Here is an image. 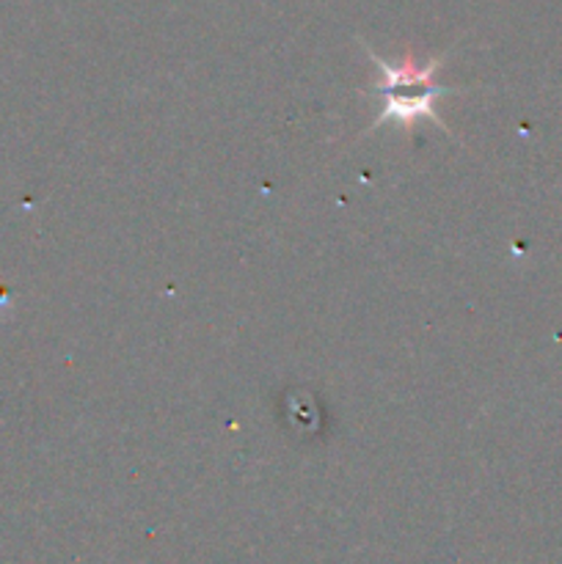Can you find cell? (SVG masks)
<instances>
[{
	"instance_id": "1",
	"label": "cell",
	"mask_w": 562,
	"mask_h": 564,
	"mask_svg": "<svg viewBox=\"0 0 562 564\" xmlns=\"http://www.w3.org/2000/svg\"><path fill=\"white\" fill-rule=\"evenodd\" d=\"M380 97H383V105H380L378 119L372 121V127L361 132V135H369V132L380 130L383 124H400L402 130H408L417 121L430 119L441 127L444 132H450V127L444 124V119L435 110V102L439 97H450V94H461V88H446L439 86V83H430V86H395V88H378Z\"/></svg>"
}]
</instances>
